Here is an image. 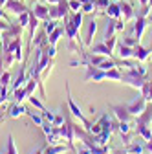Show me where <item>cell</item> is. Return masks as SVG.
<instances>
[{"label": "cell", "mask_w": 152, "mask_h": 154, "mask_svg": "<svg viewBox=\"0 0 152 154\" xmlns=\"http://www.w3.org/2000/svg\"><path fill=\"white\" fill-rule=\"evenodd\" d=\"M96 31H97V22H96V18H92V20L88 22V26H86V33H84V46H92Z\"/></svg>", "instance_id": "obj_8"}, {"label": "cell", "mask_w": 152, "mask_h": 154, "mask_svg": "<svg viewBox=\"0 0 152 154\" xmlns=\"http://www.w3.org/2000/svg\"><path fill=\"white\" fill-rule=\"evenodd\" d=\"M148 22H152V15H148Z\"/></svg>", "instance_id": "obj_48"}, {"label": "cell", "mask_w": 152, "mask_h": 154, "mask_svg": "<svg viewBox=\"0 0 152 154\" xmlns=\"http://www.w3.org/2000/svg\"><path fill=\"white\" fill-rule=\"evenodd\" d=\"M6 2H8V0H0V8H2V6H4Z\"/></svg>", "instance_id": "obj_46"}, {"label": "cell", "mask_w": 152, "mask_h": 154, "mask_svg": "<svg viewBox=\"0 0 152 154\" xmlns=\"http://www.w3.org/2000/svg\"><path fill=\"white\" fill-rule=\"evenodd\" d=\"M92 53H101V55L110 57V55H112V50L106 46V42H99V44H96V46H92Z\"/></svg>", "instance_id": "obj_19"}, {"label": "cell", "mask_w": 152, "mask_h": 154, "mask_svg": "<svg viewBox=\"0 0 152 154\" xmlns=\"http://www.w3.org/2000/svg\"><path fill=\"white\" fill-rule=\"evenodd\" d=\"M71 20H73V24L77 26V28H81V24H83V11H77V13H73Z\"/></svg>", "instance_id": "obj_33"}, {"label": "cell", "mask_w": 152, "mask_h": 154, "mask_svg": "<svg viewBox=\"0 0 152 154\" xmlns=\"http://www.w3.org/2000/svg\"><path fill=\"white\" fill-rule=\"evenodd\" d=\"M147 103H148V101L143 97V95H138V97H134L132 101H128L125 106H126V110L130 112V116H132V118H136V116H139V114L145 110Z\"/></svg>", "instance_id": "obj_2"}, {"label": "cell", "mask_w": 152, "mask_h": 154, "mask_svg": "<svg viewBox=\"0 0 152 154\" xmlns=\"http://www.w3.org/2000/svg\"><path fill=\"white\" fill-rule=\"evenodd\" d=\"M24 99H28V95H26V88H24V86L13 90V101H15V103H22Z\"/></svg>", "instance_id": "obj_23"}, {"label": "cell", "mask_w": 152, "mask_h": 154, "mask_svg": "<svg viewBox=\"0 0 152 154\" xmlns=\"http://www.w3.org/2000/svg\"><path fill=\"white\" fill-rule=\"evenodd\" d=\"M26 114H28V108L22 103H13L8 108V116H9V118H20V116H26Z\"/></svg>", "instance_id": "obj_9"}, {"label": "cell", "mask_w": 152, "mask_h": 154, "mask_svg": "<svg viewBox=\"0 0 152 154\" xmlns=\"http://www.w3.org/2000/svg\"><path fill=\"white\" fill-rule=\"evenodd\" d=\"M31 11L35 13V17L39 18V20H48V18H50V8H46L42 2H37Z\"/></svg>", "instance_id": "obj_10"}, {"label": "cell", "mask_w": 152, "mask_h": 154, "mask_svg": "<svg viewBox=\"0 0 152 154\" xmlns=\"http://www.w3.org/2000/svg\"><path fill=\"white\" fill-rule=\"evenodd\" d=\"M42 114V118L48 121V123H53V119H55V114L53 112H50V110H44V112H41Z\"/></svg>", "instance_id": "obj_35"}, {"label": "cell", "mask_w": 152, "mask_h": 154, "mask_svg": "<svg viewBox=\"0 0 152 154\" xmlns=\"http://www.w3.org/2000/svg\"><path fill=\"white\" fill-rule=\"evenodd\" d=\"M121 44H125V46H130V48H136V46L139 44V41H138L136 37H125Z\"/></svg>", "instance_id": "obj_30"}, {"label": "cell", "mask_w": 152, "mask_h": 154, "mask_svg": "<svg viewBox=\"0 0 152 154\" xmlns=\"http://www.w3.org/2000/svg\"><path fill=\"white\" fill-rule=\"evenodd\" d=\"M128 154H145V143H139L138 140H130L125 147Z\"/></svg>", "instance_id": "obj_12"}, {"label": "cell", "mask_w": 152, "mask_h": 154, "mask_svg": "<svg viewBox=\"0 0 152 154\" xmlns=\"http://www.w3.org/2000/svg\"><path fill=\"white\" fill-rule=\"evenodd\" d=\"M28 99H29L31 106H33V108H37L39 112H44V110H48V108L44 106V103H42V99H41V97H35V95H29Z\"/></svg>", "instance_id": "obj_24"}, {"label": "cell", "mask_w": 152, "mask_h": 154, "mask_svg": "<svg viewBox=\"0 0 152 154\" xmlns=\"http://www.w3.org/2000/svg\"><path fill=\"white\" fill-rule=\"evenodd\" d=\"M31 154H44L42 150H35V152H31Z\"/></svg>", "instance_id": "obj_47"}, {"label": "cell", "mask_w": 152, "mask_h": 154, "mask_svg": "<svg viewBox=\"0 0 152 154\" xmlns=\"http://www.w3.org/2000/svg\"><path fill=\"white\" fill-rule=\"evenodd\" d=\"M121 29H125V20L117 18V20H116V31H121Z\"/></svg>", "instance_id": "obj_38"}, {"label": "cell", "mask_w": 152, "mask_h": 154, "mask_svg": "<svg viewBox=\"0 0 152 154\" xmlns=\"http://www.w3.org/2000/svg\"><path fill=\"white\" fill-rule=\"evenodd\" d=\"M75 154H92V152H90V149L84 145L83 149H77V152H75Z\"/></svg>", "instance_id": "obj_40"}, {"label": "cell", "mask_w": 152, "mask_h": 154, "mask_svg": "<svg viewBox=\"0 0 152 154\" xmlns=\"http://www.w3.org/2000/svg\"><path fill=\"white\" fill-rule=\"evenodd\" d=\"M64 31H66V35H68V41L73 42V41H75V37H77L79 28L73 24V20H71V17H70V15L64 17Z\"/></svg>", "instance_id": "obj_6"}, {"label": "cell", "mask_w": 152, "mask_h": 154, "mask_svg": "<svg viewBox=\"0 0 152 154\" xmlns=\"http://www.w3.org/2000/svg\"><path fill=\"white\" fill-rule=\"evenodd\" d=\"M2 17H6V13H4V9H0V18Z\"/></svg>", "instance_id": "obj_45"}, {"label": "cell", "mask_w": 152, "mask_h": 154, "mask_svg": "<svg viewBox=\"0 0 152 154\" xmlns=\"http://www.w3.org/2000/svg\"><path fill=\"white\" fill-rule=\"evenodd\" d=\"M61 35H62V28H59L57 26L50 35H48V42L51 44V46H57V42H59V38H61Z\"/></svg>", "instance_id": "obj_20"}, {"label": "cell", "mask_w": 152, "mask_h": 154, "mask_svg": "<svg viewBox=\"0 0 152 154\" xmlns=\"http://www.w3.org/2000/svg\"><path fill=\"white\" fill-rule=\"evenodd\" d=\"M112 154H128V152H126L125 149H123V150H121V149H116V150H112Z\"/></svg>", "instance_id": "obj_42"}, {"label": "cell", "mask_w": 152, "mask_h": 154, "mask_svg": "<svg viewBox=\"0 0 152 154\" xmlns=\"http://www.w3.org/2000/svg\"><path fill=\"white\" fill-rule=\"evenodd\" d=\"M81 4H86V2H93V0H79Z\"/></svg>", "instance_id": "obj_44"}, {"label": "cell", "mask_w": 152, "mask_h": 154, "mask_svg": "<svg viewBox=\"0 0 152 154\" xmlns=\"http://www.w3.org/2000/svg\"><path fill=\"white\" fill-rule=\"evenodd\" d=\"M139 2H141V6H147V4H148V0H139Z\"/></svg>", "instance_id": "obj_43"}, {"label": "cell", "mask_w": 152, "mask_h": 154, "mask_svg": "<svg viewBox=\"0 0 152 154\" xmlns=\"http://www.w3.org/2000/svg\"><path fill=\"white\" fill-rule=\"evenodd\" d=\"M29 15H31V9H28V11H24V13L18 15V26H20L22 29L29 26Z\"/></svg>", "instance_id": "obj_25"}, {"label": "cell", "mask_w": 152, "mask_h": 154, "mask_svg": "<svg viewBox=\"0 0 152 154\" xmlns=\"http://www.w3.org/2000/svg\"><path fill=\"white\" fill-rule=\"evenodd\" d=\"M147 22H148L147 17H136V22H134V37L138 38V41H141V35L145 31Z\"/></svg>", "instance_id": "obj_11"}, {"label": "cell", "mask_w": 152, "mask_h": 154, "mask_svg": "<svg viewBox=\"0 0 152 154\" xmlns=\"http://www.w3.org/2000/svg\"><path fill=\"white\" fill-rule=\"evenodd\" d=\"M9 26H11L9 22H2V20H0V31H6V29H8Z\"/></svg>", "instance_id": "obj_41"}, {"label": "cell", "mask_w": 152, "mask_h": 154, "mask_svg": "<svg viewBox=\"0 0 152 154\" xmlns=\"http://www.w3.org/2000/svg\"><path fill=\"white\" fill-rule=\"evenodd\" d=\"M66 101H68V108H70V114L73 116V118H77L81 123H83V127L86 128V130H90V127H92V123L86 119V116L81 112V108L77 106V103L73 101V97H71V94H70V86H68V83H66Z\"/></svg>", "instance_id": "obj_1"}, {"label": "cell", "mask_w": 152, "mask_h": 154, "mask_svg": "<svg viewBox=\"0 0 152 154\" xmlns=\"http://www.w3.org/2000/svg\"><path fill=\"white\" fill-rule=\"evenodd\" d=\"M119 8H121V17H123V20H130V18H134V9H132V6L128 2H125V0H121L119 2Z\"/></svg>", "instance_id": "obj_14"}, {"label": "cell", "mask_w": 152, "mask_h": 154, "mask_svg": "<svg viewBox=\"0 0 152 154\" xmlns=\"http://www.w3.org/2000/svg\"><path fill=\"white\" fill-rule=\"evenodd\" d=\"M6 154H18L17 147H15V140H13L11 134H8V150H6Z\"/></svg>", "instance_id": "obj_29"}, {"label": "cell", "mask_w": 152, "mask_h": 154, "mask_svg": "<svg viewBox=\"0 0 152 154\" xmlns=\"http://www.w3.org/2000/svg\"><path fill=\"white\" fill-rule=\"evenodd\" d=\"M26 116H28V118H29V119H31L35 125H39V127L44 123V118H42V114H35V112H29V110H28V114H26Z\"/></svg>", "instance_id": "obj_26"}, {"label": "cell", "mask_w": 152, "mask_h": 154, "mask_svg": "<svg viewBox=\"0 0 152 154\" xmlns=\"http://www.w3.org/2000/svg\"><path fill=\"white\" fill-rule=\"evenodd\" d=\"M145 154H147V152H145Z\"/></svg>", "instance_id": "obj_51"}, {"label": "cell", "mask_w": 152, "mask_h": 154, "mask_svg": "<svg viewBox=\"0 0 152 154\" xmlns=\"http://www.w3.org/2000/svg\"><path fill=\"white\" fill-rule=\"evenodd\" d=\"M93 9H96V4H93V2H86V4L81 6V11L83 13H92Z\"/></svg>", "instance_id": "obj_34"}, {"label": "cell", "mask_w": 152, "mask_h": 154, "mask_svg": "<svg viewBox=\"0 0 152 154\" xmlns=\"http://www.w3.org/2000/svg\"><path fill=\"white\" fill-rule=\"evenodd\" d=\"M2 8H6L8 11H11V13H15V15H20V13L28 11V8L20 2V0H8V2H6Z\"/></svg>", "instance_id": "obj_7"}, {"label": "cell", "mask_w": 152, "mask_h": 154, "mask_svg": "<svg viewBox=\"0 0 152 154\" xmlns=\"http://www.w3.org/2000/svg\"><path fill=\"white\" fill-rule=\"evenodd\" d=\"M93 4H96V8H99V9H106L110 0H93Z\"/></svg>", "instance_id": "obj_36"}, {"label": "cell", "mask_w": 152, "mask_h": 154, "mask_svg": "<svg viewBox=\"0 0 152 154\" xmlns=\"http://www.w3.org/2000/svg\"><path fill=\"white\" fill-rule=\"evenodd\" d=\"M145 81H147V77L134 75V73H130V72L123 73V79H121V83H125V85L132 86L134 90H141V86H143V83H145Z\"/></svg>", "instance_id": "obj_4"}, {"label": "cell", "mask_w": 152, "mask_h": 154, "mask_svg": "<svg viewBox=\"0 0 152 154\" xmlns=\"http://www.w3.org/2000/svg\"><path fill=\"white\" fill-rule=\"evenodd\" d=\"M148 6H152V0H148Z\"/></svg>", "instance_id": "obj_49"}, {"label": "cell", "mask_w": 152, "mask_h": 154, "mask_svg": "<svg viewBox=\"0 0 152 154\" xmlns=\"http://www.w3.org/2000/svg\"><path fill=\"white\" fill-rule=\"evenodd\" d=\"M0 99H4V97H2V95H0Z\"/></svg>", "instance_id": "obj_50"}, {"label": "cell", "mask_w": 152, "mask_h": 154, "mask_svg": "<svg viewBox=\"0 0 152 154\" xmlns=\"http://www.w3.org/2000/svg\"><path fill=\"white\" fill-rule=\"evenodd\" d=\"M145 152H148V154H152V138H150L148 141H145Z\"/></svg>", "instance_id": "obj_39"}, {"label": "cell", "mask_w": 152, "mask_h": 154, "mask_svg": "<svg viewBox=\"0 0 152 154\" xmlns=\"http://www.w3.org/2000/svg\"><path fill=\"white\" fill-rule=\"evenodd\" d=\"M150 48H143L141 44H138L136 48H134V59L136 61H139V63H145V61H148V57H150Z\"/></svg>", "instance_id": "obj_13"}, {"label": "cell", "mask_w": 152, "mask_h": 154, "mask_svg": "<svg viewBox=\"0 0 152 154\" xmlns=\"http://www.w3.org/2000/svg\"><path fill=\"white\" fill-rule=\"evenodd\" d=\"M119 57L121 59H134V48L119 44Z\"/></svg>", "instance_id": "obj_21"}, {"label": "cell", "mask_w": 152, "mask_h": 154, "mask_svg": "<svg viewBox=\"0 0 152 154\" xmlns=\"http://www.w3.org/2000/svg\"><path fill=\"white\" fill-rule=\"evenodd\" d=\"M41 127H42V130H44V134H46V136H48V134L53 130V125H51V123H48V121H46V123H42Z\"/></svg>", "instance_id": "obj_37"}, {"label": "cell", "mask_w": 152, "mask_h": 154, "mask_svg": "<svg viewBox=\"0 0 152 154\" xmlns=\"http://www.w3.org/2000/svg\"><path fill=\"white\" fill-rule=\"evenodd\" d=\"M136 132H138V136L143 138L145 141H148L152 138V127L150 125H136Z\"/></svg>", "instance_id": "obj_15"}, {"label": "cell", "mask_w": 152, "mask_h": 154, "mask_svg": "<svg viewBox=\"0 0 152 154\" xmlns=\"http://www.w3.org/2000/svg\"><path fill=\"white\" fill-rule=\"evenodd\" d=\"M9 85H11V73L6 70L0 73V86H9Z\"/></svg>", "instance_id": "obj_27"}, {"label": "cell", "mask_w": 152, "mask_h": 154, "mask_svg": "<svg viewBox=\"0 0 152 154\" xmlns=\"http://www.w3.org/2000/svg\"><path fill=\"white\" fill-rule=\"evenodd\" d=\"M106 15H108L110 18H121V8H119V4L110 2L108 8H106Z\"/></svg>", "instance_id": "obj_17"}, {"label": "cell", "mask_w": 152, "mask_h": 154, "mask_svg": "<svg viewBox=\"0 0 152 154\" xmlns=\"http://www.w3.org/2000/svg\"><path fill=\"white\" fill-rule=\"evenodd\" d=\"M139 92H141V95L147 101H152V81H145Z\"/></svg>", "instance_id": "obj_22"}, {"label": "cell", "mask_w": 152, "mask_h": 154, "mask_svg": "<svg viewBox=\"0 0 152 154\" xmlns=\"http://www.w3.org/2000/svg\"><path fill=\"white\" fill-rule=\"evenodd\" d=\"M81 2H79V0H68V8L73 11V13H77V11H81Z\"/></svg>", "instance_id": "obj_31"}, {"label": "cell", "mask_w": 152, "mask_h": 154, "mask_svg": "<svg viewBox=\"0 0 152 154\" xmlns=\"http://www.w3.org/2000/svg\"><path fill=\"white\" fill-rule=\"evenodd\" d=\"M110 110L114 112L117 121H130L132 119V116H130V112L126 110L125 105H110Z\"/></svg>", "instance_id": "obj_5"}, {"label": "cell", "mask_w": 152, "mask_h": 154, "mask_svg": "<svg viewBox=\"0 0 152 154\" xmlns=\"http://www.w3.org/2000/svg\"><path fill=\"white\" fill-rule=\"evenodd\" d=\"M84 79L86 81H93V83H103V81H106V72L97 68V66H86Z\"/></svg>", "instance_id": "obj_3"}, {"label": "cell", "mask_w": 152, "mask_h": 154, "mask_svg": "<svg viewBox=\"0 0 152 154\" xmlns=\"http://www.w3.org/2000/svg\"><path fill=\"white\" fill-rule=\"evenodd\" d=\"M68 150V145H62V143H57V145H48L42 152L44 154H62Z\"/></svg>", "instance_id": "obj_16"}, {"label": "cell", "mask_w": 152, "mask_h": 154, "mask_svg": "<svg viewBox=\"0 0 152 154\" xmlns=\"http://www.w3.org/2000/svg\"><path fill=\"white\" fill-rule=\"evenodd\" d=\"M66 123V119H64V114H55V119H53V127H62Z\"/></svg>", "instance_id": "obj_32"}, {"label": "cell", "mask_w": 152, "mask_h": 154, "mask_svg": "<svg viewBox=\"0 0 152 154\" xmlns=\"http://www.w3.org/2000/svg\"><path fill=\"white\" fill-rule=\"evenodd\" d=\"M57 28V20H55V18H48V20H44V31L50 35L53 29Z\"/></svg>", "instance_id": "obj_28"}, {"label": "cell", "mask_w": 152, "mask_h": 154, "mask_svg": "<svg viewBox=\"0 0 152 154\" xmlns=\"http://www.w3.org/2000/svg\"><path fill=\"white\" fill-rule=\"evenodd\" d=\"M106 79L108 81H117V83H121L123 73H121L119 68H110V70H106Z\"/></svg>", "instance_id": "obj_18"}]
</instances>
